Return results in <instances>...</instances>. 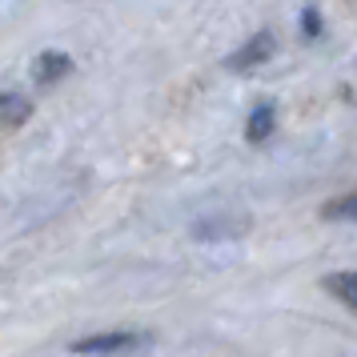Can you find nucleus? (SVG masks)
Returning a JSON list of instances; mask_svg holds the SVG:
<instances>
[{"label":"nucleus","instance_id":"f257e3e1","mask_svg":"<svg viewBox=\"0 0 357 357\" xmlns=\"http://www.w3.org/2000/svg\"><path fill=\"white\" fill-rule=\"evenodd\" d=\"M149 345L145 333H93V337L73 341L77 354H121V349H141Z\"/></svg>","mask_w":357,"mask_h":357},{"label":"nucleus","instance_id":"f03ea898","mask_svg":"<svg viewBox=\"0 0 357 357\" xmlns=\"http://www.w3.org/2000/svg\"><path fill=\"white\" fill-rule=\"evenodd\" d=\"M273 49H277V45H273V33H257V36H249V40H245L241 49L229 56L225 65L233 68V73H245V68L265 65V61L273 56Z\"/></svg>","mask_w":357,"mask_h":357},{"label":"nucleus","instance_id":"7ed1b4c3","mask_svg":"<svg viewBox=\"0 0 357 357\" xmlns=\"http://www.w3.org/2000/svg\"><path fill=\"white\" fill-rule=\"evenodd\" d=\"M68 68H73L68 52H40L33 65V77H36V84H52L61 77H68Z\"/></svg>","mask_w":357,"mask_h":357},{"label":"nucleus","instance_id":"20e7f679","mask_svg":"<svg viewBox=\"0 0 357 357\" xmlns=\"http://www.w3.org/2000/svg\"><path fill=\"white\" fill-rule=\"evenodd\" d=\"M325 289L337 297L341 305H349L357 313V269H341V273L325 277Z\"/></svg>","mask_w":357,"mask_h":357},{"label":"nucleus","instance_id":"39448f33","mask_svg":"<svg viewBox=\"0 0 357 357\" xmlns=\"http://www.w3.org/2000/svg\"><path fill=\"white\" fill-rule=\"evenodd\" d=\"M33 116V105L24 97H17V93H0V121L8 125V129H17V125H24Z\"/></svg>","mask_w":357,"mask_h":357},{"label":"nucleus","instance_id":"423d86ee","mask_svg":"<svg viewBox=\"0 0 357 357\" xmlns=\"http://www.w3.org/2000/svg\"><path fill=\"white\" fill-rule=\"evenodd\" d=\"M273 105H269V100H265V105H257V109H253V113H249V125H245V137H249V141H265V137H269V132H273Z\"/></svg>","mask_w":357,"mask_h":357},{"label":"nucleus","instance_id":"0eeeda50","mask_svg":"<svg viewBox=\"0 0 357 357\" xmlns=\"http://www.w3.org/2000/svg\"><path fill=\"white\" fill-rule=\"evenodd\" d=\"M245 217H233V221H197L193 225V237H237L245 233Z\"/></svg>","mask_w":357,"mask_h":357},{"label":"nucleus","instance_id":"6e6552de","mask_svg":"<svg viewBox=\"0 0 357 357\" xmlns=\"http://www.w3.org/2000/svg\"><path fill=\"white\" fill-rule=\"evenodd\" d=\"M325 221H357V193H345L337 201H329L321 209Z\"/></svg>","mask_w":357,"mask_h":357},{"label":"nucleus","instance_id":"1a4fd4ad","mask_svg":"<svg viewBox=\"0 0 357 357\" xmlns=\"http://www.w3.org/2000/svg\"><path fill=\"white\" fill-rule=\"evenodd\" d=\"M301 33H305L309 40H313V36L321 33V17H317L313 8H305V13H301Z\"/></svg>","mask_w":357,"mask_h":357}]
</instances>
